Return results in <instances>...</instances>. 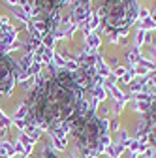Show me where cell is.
Masks as SVG:
<instances>
[{
    "label": "cell",
    "mask_w": 156,
    "mask_h": 158,
    "mask_svg": "<svg viewBox=\"0 0 156 158\" xmlns=\"http://www.w3.org/2000/svg\"><path fill=\"white\" fill-rule=\"evenodd\" d=\"M90 158H98V156H90Z\"/></svg>",
    "instance_id": "cell-14"
},
{
    "label": "cell",
    "mask_w": 156,
    "mask_h": 158,
    "mask_svg": "<svg viewBox=\"0 0 156 158\" xmlns=\"http://www.w3.org/2000/svg\"><path fill=\"white\" fill-rule=\"evenodd\" d=\"M100 23H102V19L98 17V13H96V11H90V13H88V17H87V25H88L90 32H94V28H98V27H100Z\"/></svg>",
    "instance_id": "cell-8"
},
{
    "label": "cell",
    "mask_w": 156,
    "mask_h": 158,
    "mask_svg": "<svg viewBox=\"0 0 156 158\" xmlns=\"http://www.w3.org/2000/svg\"><path fill=\"white\" fill-rule=\"evenodd\" d=\"M19 64L8 53L0 51V94H11L17 79H19Z\"/></svg>",
    "instance_id": "cell-5"
},
{
    "label": "cell",
    "mask_w": 156,
    "mask_h": 158,
    "mask_svg": "<svg viewBox=\"0 0 156 158\" xmlns=\"http://www.w3.org/2000/svg\"><path fill=\"white\" fill-rule=\"evenodd\" d=\"M141 28L143 30H152V28H156V19H152V17H147V19H143L141 21Z\"/></svg>",
    "instance_id": "cell-10"
},
{
    "label": "cell",
    "mask_w": 156,
    "mask_h": 158,
    "mask_svg": "<svg viewBox=\"0 0 156 158\" xmlns=\"http://www.w3.org/2000/svg\"><path fill=\"white\" fill-rule=\"evenodd\" d=\"M145 34H147V30H143V28L138 30V34H135V49H139V47L143 45V42H145Z\"/></svg>",
    "instance_id": "cell-9"
},
{
    "label": "cell",
    "mask_w": 156,
    "mask_h": 158,
    "mask_svg": "<svg viewBox=\"0 0 156 158\" xmlns=\"http://www.w3.org/2000/svg\"><path fill=\"white\" fill-rule=\"evenodd\" d=\"M100 47V36L96 34V32H92L90 36H87V51H92V53H96V49Z\"/></svg>",
    "instance_id": "cell-7"
},
{
    "label": "cell",
    "mask_w": 156,
    "mask_h": 158,
    "mask_svg": "<svg viewBox=\"0 0 156 158\" xmlns=\"http://www.w3.org/2000/svg\"><path fill=\"white\" fill-rule=\"evenodd\" d=\"M72 158H77V156H72Z\"/></svg>",
    "instance_id": "cell-15"
},
{
    "label": "cell",
    "mask_w": 156,
    "mask_h": 158,
    "mask_svg": "<svg viewBox=\"0 0 156 158\" xmlns=\"http://www.w3.org/2000/svg\"><path fill=\"white\" fill-rule=\"evenodd\" d=\"M145 123H147V132L156 128V100L149 106V109L145 113Z\"/></svg>",
    "instance_id": "cell-6"
},
{
    "label": "cell",
    "mask_w": 156,
    "mask_h": 158,
    "mask_svg": "<svg viewBox=\"0 0 156 158\" xmlns=\"http://www.w3.org/2000/svg\"><path fill=\"white\" fill-rule=\"evenodd\" d=\"M98 17L102 19V30L113 34L117 30L130 28L139 19V6L135 0H105L98 8Z\"/></svg>",
    "instance_id": "cell-3"
},
{
    "label": "cell",
    "mask_w": 156,
    "mask_h": 158,
    "mask_svg": "<svg viewBox=\"0 0 156 158\" xmlns=\"http://www.w3.org/2000/svg\"><path fill=\"white\" fill-rule=\"evenodd\" d=\"M150 158H156V152H150Z\"/></svg>",
    "instance_id": "cell-13"
},
{
    "label": "cell",
    "mask_w": 156,
    "mask_h": 158,
    "mask_svg": "<svg viewBox=\"0 0 156 158\" xmlns=\"http://www.w3.org/2000/svg\"><path fill=\"white\" fill-rule=\"evenodd\" d=\"M147 17H150V11L145 10V8H141L139 10V21H143V19H147Z\"/></svg>",
    "instance_id": "cell-12"
},
{
    "label": "cell",
    "mask_w": 156,
    "mask_h": 158,
    "mask_svg": "<svg viewBox=\"0 0 156 158\" xmlns=\"http://www.w3.org/2000/svg\"><path fill=\"white\" fill-rule=\"evenodd\" d=\"M126 72H128V70H126L124 66H117V68H115V70H113L111 73H115V77H119V79H121V77H122V75H124Z\"/></svg>",
    "instance_id": "cell-11"
},
{
    "label": "cell",
    "mask_w": 156,
    "mask_h": 158,
    "mask_svg": "<svg viewBox=\"0 0 156 158\" xmlns=\"http://www.w3.org/2000/svg\"><path fill=\"white\" fill-rule=\"evenodd\" d=\"M83 100L85 89L77 81L75 72L47 66L38 73L36 83L28 90L25 118L36 128L49 130L53 139H66L70 123Z\"/></svg>",
    "instance_id": "cell-1"
},
{
    "label": "cell",
    "mask_w": 156,
    "mask_h": 158,
    "mask_svg": "<svg viewBox=\"0 0 156 158\" xmlns=\"http://www.w3.org/2000/svg\"><path fill=\"white\" fill-rule=\"evenodd\" d=\"M73 2V0H27V4L30 6V15L32 17H42L43 21L51 25V28H58L60 23V11L66 4Z\"/></svg>",
    "instance_id": "cell-4"
},
{
    "label": "cell",
    "mask_w": 156,
    "mask_h": 158,
    "mask_svg": "<svg viewBox=\"0 0 156 158\" xmlns=\"http://www.w3.org/2000/svg\"><path fill=\"white\" fill-rule=\"evenodd\" d=\"M109 130L107 118L100 117L98 113H75V117L70 123V132L73 134V139L77 147L81 149V152L90 158L98 156V147L102 135H105Z\"/></svg>",
    "instance_id": "cell-2"
}]
</instances>
